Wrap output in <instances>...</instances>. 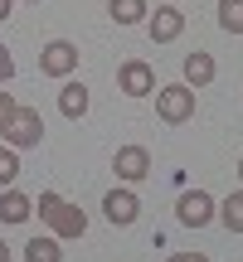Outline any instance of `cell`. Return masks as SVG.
Returning a JSON list of instances; mask_svg holds the SVG:
<instances>
[{
	"mask_svg": "<svg viewBox=\"0 0 243 262\" xmlns=\"http://www.w3.org/2000/svg\"><path fill=\"white\" fill-rule=\"evenodd\" d=\"M34 209H39V219L54 228V238H83L88 233V214H83V209H73L68 199H58L54 189H44V194L34 199Z\"/></svg>",
	"mask_w": 243,
	"mask_h": 262,
	"instance_id": "obj_1",
	"label": "cell"
},
{
	"mask_svg": "<svg viewBox=\"0 0 243 262\" xmlns=\"http://www.w3.org/2000/svg\"><path fill=\"white\" fill-rule=\"evenodd\" d=\"M156 117H160V122H170V126L190 122V117H195V88H185V83L156 88Z\"/></svg>",
	"mask_w": 243,
	"mask_h": 262,
	"instance_id": "obj_2",
	"label": "cell"
},
{
	"mask_svg": "<svg viewBox=\"0 0 243 262\" xmlns=\"http://www.w3.org/2000/svg\"><path fill=\"white\" fill-rule=\"evenodd\" d=\"M0 141H5V146H15V150L39 146V141H44V117H39V107H19V112L10 117V126L0 131Z\"/></svg>",
	"mask_w": 243,
	"mask_h": 262,
	"instance_id": "obj_3",
	"label": "cell"
},
{
	"mask_svg": "<svg viewBox=\"0 0 243 262\" xmlns=\"http://www.w3.org/2000/svg\"><path fill=\"white\" fill-rule=\"evenodd\" d=\"M78 44H68V39H49L44 49H39V73H49V78H68V73H78Z\"/></svg>",
	"mask_w": 243,
	"mask_h": 262,
	"instance_id": "obj_4",
	"label": "cell"
},
{
	"mask_svg": "<svg viewBox=\"0 0 243 262\" xmlns=\"http://www.w3.org/2000/svg\"><path fill=\"white\" fill-rule=\"evenodd\" d=\"M117 88L127 97H151L156 93V68H151L146 58H127V63L117 68Z\"/></svg>",
	"mask_w": 243,
	"mask_h": 262,
	"instance_id": "obj_5",
	"label": "cell"
},
{
	"mask_svg": "<svg viewBox=\"0 0 243 262\" xmlns=\"http://www.w3.org/2000/svg\"><path fill=\"white\" fill-rule=\"evenodd\" d=\"M175 219H180L185 228H205V224H214V219H219V204L205 194V189H190V194H180Z\"/></svg>",
	"mask_w": 243,
	"mask_h": 262,
	"instance_id": "obj_6",
	"label": "cell"
},
{
	"mask_svg": "<svg viewBox=\"0 0 243 262\" xmlns=\"http://www.w3.org/2000/svg\"><path fill=\"white\" fill-rule=\"evenodd\" d=\"M112 170H117V180L136 185V180H146V175H151V150H146V146H117Z\"/></svg>",
	"mask_w": 243,
	"mask_h": 262,
	"instance_id": "obj_7",
	"label": "cell"
},
{
	"mask_svg": "<svg viewBox=\"0 0 243 262\" xmlns=\"http://www.w3.org/2000/svg\"><path fill=\"white\" fill-rule=\"evenodd\" d=\"M146 29H151V44H170V39L185 34V15L180 5H156V15H146Z\"/></svg>",
	"mask_w": 243,
	"mask_h": 262,
	"instance_id": "obj_8",
	"label": "cell"
},
{
	"mask_svg": "<svg viewBox=\"0 0 243 262\" xmlns=\"http://www.w3.org/2000/svg\"><path fill=\"white\" fill-rule=\"evenodd\" d=\"M103 214L112 219L117 228H131V224L141 219V199L131 194V189H112V194L103 199Z\"/></svg>",
	"mask_w": 243,
	"mask_h": 262,
	"instance_id": "obj_9",
	"label": "cell"
},
{
	"mask_svg": "<svg viewBox=\"0 0 243 262\" xmlns=\"http://www.w3.org/2000/svg\"><path fill=\"white\" fill-rule=\"evenodd\" d=\"M214 73H219V68H214V54H205V49L185 54V88H195V93H199V88L214 83Z\"/></svg>",
	"mask_w": 243,
	"mask_h": 262,
	"instance_id": "obj_10",
	"label": "cell"
},
{
	"mask_svg": "<svg viewBox=\"0 0 243 262\" xmlns=\"http://www.w3.org/2000/svg\"><path fill=\"white\" fill-rule=\"evenodd\" d=\"M34 214V199L19 194V189H5L0 194V224H25V219Z\"/></svg>",
	"mask_w": 243,
	"mask_h": 262,
	"instance_id": "obj_11",
	"label": "cell"
},
{
	"mask_svg": "<svg viewBox=\"0 0 243 262\" xmlns=\"http://www.w3.org/2000/svg\"><path fill=\"white\" fill-rule=\"evenodd\" d=\"M58 112H64L68 122H78V117L88 112V88L83 83H64V93H58Z\"/></svg>",
	"mask_w": 243,
	"mask_h": 262,
	"instance_id": "obj_12",
	"label": "cell"
},
{
	"mask_svg": "<svg viewBox=\"0 0 243 262\" xmlns=\"http://www.w3.org/2000/svg\"><path fill=\"white\" fill-rule=\"evenodd\" d=\"M107 15H112L117 25H141L151 10H146V0H107Z\"/></svg>",
	"mask_w": 243,
	"mask_h": 262,
	"instance_id": "obj_13",
	"label": "cell"
},
{
	"mask_svg": "<svg viewBox=\"0 0 243 262\" xmlns=\"http://www.w3.org/2000/svg\"><path fill=\"white\" fill-rule=\"evenodd\" d=\"M25 262H64L58 238H29L25 243Z\"/></svg>",
	"mask_w": 243,
	"mask_h": 262,
	"instance_id": "obj_14",
	"label": "cell"
},
{
	"mask_svg": "<svg viewBox=\"0 0 243 262\" xmlns=\"http://www.w3.org/2000/svg\"><path fill=\"white\" fill-rule=\"evenodd\" d=\"M219 224H224L229 233H243V189H238V194H229L224 204H219Z\"/></svg>",
	"mask_w": 243,
	"mask_h": 262,
	"instance_id": "obj_15",
	"label": "cell"
},
{
	"mask_svg": "<svg viewBox=\"0 0 243 262\" xmlns=\"http://www.w3.org/2000/svg\"><path fill=\"white\" fill-rule=\"evenodd\" d=\"M219 25L229 34H243V0H219Z\"/></svg>",
	"mask_w": 243,
	"mask_h": 262,
	"instance_id": "obj_16",
	"label": "cell"
},
{
	"mask_svg": "<svg viewBox=\"0 0 243 262\" xmlns=\"http://www.w3.org/2000/svg\"><path fill=\"white\" fill-rule=\"evenodd\" d=\"M19 180V156H15V146H0V189H10Z\"/></svg>",
	"mask_w": 243,
	"mask_h": 262,
	"instance_id": "obj_17",
	"label": "cell"
},
{
	"mask_svg": "<svg viewBox=\"0 0 243 262\" xmlns=\"http://www.w3.org/2000/svg\"><path fill=\"white\" fill-rule=\"evenodd\" d=\"M15 112H19V102H15L10 93H0V131L10 126V117H15Z\"/></svg>",
	"mask_w": 243,
	"mask_h": 262,
	"instance_id": "obj_18",
	"label": "cell"
},
{
	"mask_svg": "<svg viewBox=\"0 0 243 262\" xmlns=\"http://www.w3.org/2000/svg\"><path fill=\"white\" fill-rule=\"evenodd\" d=\"M15 78V58H10V49L0 44V83H10Z\"/></svg>",
	"mask_w": 243,
	"mask_h": 262,
	"instance_id": "obj_19",
	"label": "cell"
},
{
	"mask_svg": "<svg viewBox=\"0 0 243 262\" xmlns=\"http://www.w3.org/2000/svg\"><path fill=\"white\" fill-rule=\"evenodd\" d=\"M166 262H209V253H170Z\"/></svg>",
	"mask_w": 243,
	"mask_h": 262,
	"instance_id": "obj_20",
	"label": "cell"
},
{
	"mask_svg": "<svg viewBox=\"0 0 243 262\" xmlns=\"http://www.w3.org/2000/svg\"><path fill=\"white\" fill-rule=\"evenodd\" d=\"M10 5H15V0H0V19H10Z\"/></svg>",
	"mask_w": 243,
	"mask_h": 262,
	"instance_id": "obj_21",
	"label": "cell"
},
{
	"mask_svg": "<svg viewBox=\"0 0 243 262\" xmlns=\"http://www.w3.org/2000/svg\"><path fill=\"white\" fill-rule=\"evenodd\" d=\"M0 262H10V243H5V238H0Z\"/></svg>",
	"mask_w": 243,
	"mask_h": 262,
	"instance_id": "obj_22",
	"label": "cell"
},
{
	"mask_svg": "<svg viewBox=\"0 0 243 262\" xmlns=\"http://www.w3.org/2000/svg\"><path fill=\"white\" fill-rule=\"evenodd\" d=\"M238 180H243V156H238Z\"/></svg>",
	"mask_w": 243,
	"mask_h": 262,
	"instance_id": "obj_23",
	"label": "cell"
},
{
	"mask_svg": "<svg viewBox=\"0 0 243 262\" xmlns=\"http://www.w3.org/2000/svg\"><path fill=\"white\" fill-rule=\"evenodd\" d=\"M29 5H39V0H29Z\"/></svg>",
	"mask_w": 243,
	"mask_h": 262,
	"instance_id": "obj_24",
	"label": "cell"
},
{
	"mask_svg": "<svg viewBox=\"0 0 243 262\" xmlns=\"http://www.w3.org/2000/svg\"><path fill=\"white\" fill-rule=\"evenodd\" d=\"M170 5H175V0H170Z\"/></svg>",
	"mask_w": 243,
	"mask_h": 262,
	"instance_id": "obj_25",
	"label": "cell"
}]
</instances>
